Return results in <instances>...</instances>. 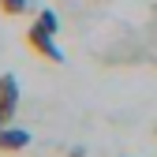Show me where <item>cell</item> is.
I'll use <instances>...</instances> for the list:
<instances>
[{
    "instance_id": "1",
    "label": "cell",
    "mask_w": 157,
    "mask_h": 157,
    "mask_svg": "<svg viewBox=\"0 0 157 157\" xmlns=\"http://www.w3.org/2000/svg\"><path fill=\"white\" fill-rule=\"evenodd\" d=\"M52 30L49 26H41V23H34L30 30H26V45L37 52V56H45V60H52V64H60L64 56H60V49H56V41H52Z\"/></svg>"
},
{
    "instance_id": "2",
    "label": "cell",
    "mask_w": 157,
    "mask_h": 157,
    "mask_svg": "<svg viewBox=\"0 0 157 157\" xmlns=\"http://www.w3.org/2000/svg\"><path fill=\"white\" fill-rule=\"evenodd\" d=\"M15 109H19V82L15 75H0V127L11 124Z\"/></svg>"
},
{
    "instance_id": "3",
    "label": "cell",
    "mask_w": 157,
    "mask_h": 157,
    "mask_svg": "<svg viewBox=\"0 0 157 157\" xmlns=\"http://www.w3.org/2000/svg\"><path fill=\"white\" fill-rule=\"evenodd\" d=\"M30 146V131L23 127H0V153H19Z\"/></svg>"
},
{
    "instance_id": "4",
    "label": "cell",
    "mask_w": 157,
    "mask_h": 157,
    "mask_svg": "<svg viewBox=\"0 0 157 157\" xmlns=\"http://www.w3.org/2000/svg\"><path fill=\"white\" fill-rule=\"evenodd\" d=\"M26 11V0H0V15L4 19H19Z\"/></svg>"
},
{
    "instance_id": "5",
    "label": "cell",
    "mask_w": 157,
    "mask_h": 157,
    "mask_svg": "<svg viewBox=\"0 0 157 157\" xmlns=\"http://www.w3.org/2000/svg\"><path fill=\"white\" fill-rule=\"evenodd\" d=\"M153 135H157V131H153Z\"/></svg>"
}]
</instances>
